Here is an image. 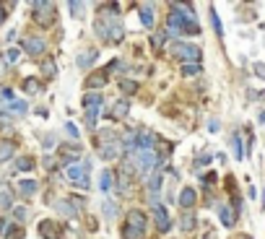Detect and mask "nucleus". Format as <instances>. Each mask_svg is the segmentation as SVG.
Returning <instances> with one entry per match:
<instances>
[{
	"label": "nucleus",
	"instance_id": "obj_5",
	"mask_svg": "<svg viewBox=\"0 0 265 239\" xmlns=\"http://www.w3.org/2000/svg\"><path fill=\"white\" fill-rule=\"evenodd\" d=\"M62 229L58 221H39V237L42 239H60Z\"/></svg>",
	"mask_w": 265,
	"mask_h": 239
},
{
	"label": "nucleus",
	"instance_id": "obj_36",
	"mask_svg": "<svg viewBox=\"0 0 265 239\" xmlns=\"http://www.w3.org/2000/svg\"><path fill=\"white\" fill-rule=\"evenodd\" d=\"M104 216L109 218V221L115 218V203H112V200H107V203H104Z\"/></svg>",
	"mask_w": 265,
	"mask_h": 239
},
{
	"label": "nucleus",
	"instance_id": "obj_45",
	"mask_svg": "<svg viewBox=\"0 0 265 239\" xmlns=\"http://www.w3.org/2000/svg\"><path fill=\"white\" fill-rule=\"evenodd\" d=\"M161 44H164V36L156 34V36H153V47H161Z\"/></svg>",
	"mask_w": 265,
	"mask_h": 239
},
{
	"label": "nucleus",
	"instance_id": "obj_18",
	"mask_svg": "<svg viewBox=\"0 0 265 239\" xmlns=\"http://www.w3.org/2000/svg\"><path fill=\"white\" fill-rule=\"evenodd\" d=\"M179 229L182 232H193L195 229V216L190 210H182V221H179Z\"/></svg>",
	"mask_w": 265,
	"mask_h": 239
},
{
	"label": "nucleus",
	"instance_id": "obj_23",
	"mask_svg": "<svg viewBox=\"0 0 265 239\" xmlns=\"http://www.w3.org/2000/svg\"><path fill=\"white\" fill-rule=\"evenodd\" d=\"M117 153H120V146H115V143L102 146V159H115Z\"/></svg>",
	"mask_w": 265,
	"mask_h": 239
},
{
	"label": "nucleus",
	"instance_id": "obj_30",
	"mask_svg": "<svg viewBox=\"0 0 265 239\" xmlns=\"http://www.w3.org/2000/svg\"><path fill=\"white\" fill-rule=\"evenodd\" d=\"M11 115H24L26 112V102H11Z\"/></svg>",
	"mask_w": 265,
	"mask_h": 239
},
{
	"label": "nucleus",
	"instance_id": "obj_47",
	"mask_svg": "<svg viewBox=\"0 0 265 239\" xmlns=\"http://www.w3.org/2000/svg\"><path fill=\"white\" fill-rule=\"evenodd\" d=\"M208 127H211V130L216 133V130H218V127H221V125H218V120H211V122H208Z\"/></svg>",
	"mask_w": 265,
	"mask_h": 239
},
{
	"label": "nucleus",
	"instance_id": "obj_44",
	"mask_svg": "<svg viewBox=\"0 0 265 239\" xmlns=\"http://www.w3.org/2000/svg\"><path fill=\"white\" fill-rule=\"evenodd\" d=\"M203 164H206V167H208V164H211V156H200V159H198V167H203Z\"/></svg>",
	"mask_w": 265,
	"mask_h": 239
},
{
	"label": "nucleus",
	"instance_id": "obj_14",
	"mask_svg": "<svg viewBox=\"0 0 265 239\" xmlns=\"http://www.w3.org/2000/svg\"><path fill=\"white\" fill-rule=\"evenodd\" d=\"M13 153H16V143L13 141H0V161L13 159Z\"/></svg>",
	"mask_w": 265,
	"mask_h": 239
},
{
	"label": "nucleus",
	"instance_id": "obj_35",
	"mask_svg": "<svg viewBox=\"0 0 265 239\" xmlns=\"http://www.w3.org/2000/svg\"><path fill=\"white\" fill-rule=\"evenodd\" d=\"M96 34H99V36H102V39L107 42V21H102V18L96 21Z\"/></svg>",
	"mask_w": 265,
	"mask_h": 239
},
{
	"label": "nucleus",
	"instance_id": "obj_13",
	"mask_svg": "<svg viewBox=\"0 0 265 239\" xmlns=\"http://www.w3.org/2000/svg\"><path fill=\"white\" fill-rule=\"evenodd\" d=\"M127 112H130V102H127V99H120V102H115V107H112V120H122Z\"/></svg>",
	"mask_w": 265,
	"mask_h": 239
},
{
	"label": "nucleus",
	"instance_id": "obj_9",
	"mask_svg": "<svg viewBox=\"0 0 265 239\" xmlns=\"http://www.w3.org/2000/svg\"><path fill=\"white\" fill-rule=\"evenodd\" d=\"M177 203L182 206V210H190V208L195 206V190H193V187H185V190L179 192V200H177Z\"/></svg>",
	"mask_w": 265,
	"mask_h": 239
},
{
	"label": "nucleus",
	"instance_id": "obj_21",
	"mask_svg": "<svg viewBox=\"0 0 265 239\" xmlns=\"http://www.w3.org/2000/svg\"><path fill=\"white\" fill-rule=\"evenodd\" d=\"M42 73H44L47 78H55V76H58V65H55L52 58H47V60L42 62Z\"/></svg>",
	"mask_w": 265,
	"mask_h": 239
},
{
	"label": "nucleus",
	"instance_id": "obj_38",
	"mask_svg": "<svg viewBox=\"0 0 265 239\" xmlns=\"http://www.w3.org/2000/svg\"><path fill=\"white\" fill-rule=\"evenodd\" d=\"M5 237H8V239H21L24 232H21V229H16V226H11V229L5 232Z\"/></svg>",
	"mask_w": 265,
	"mask_h": 239
},
{
	"label": "nucleus",
	"instance_id": "obj_32",
	"mask_svg": "<svg viewBox=\"0 0 265 239\" xmlns=\"http://www.w3.org/2000/svg\"><path fill=\"white\" fill-rule=\"evenodd\" d=\"M122 237H125V239H143V232H135V229H130V226H125V232H122Z\"/></svg>",
	"mask_w": 265,
	"mask_h": 239
},
{
	"label": "nucleus",
	"instance_id": "obj_51",
	"mask_svg": "<svg viewBox=\"0 0 265 239\" xmlns=\"http://www.w3.org/2000/svg\"><path fill=\"white\" fill-rule=\"evenodd\" d=\"M0 73H3V62H0Z\"/></svg>",
	"mask_w": 265,
	"mask_h": 239
},
{
	"label": "nucleus",
	"instance_id": "obj_37",
	"mask_svg": "<svg viewBox=\"0 0 265 239\" xmlns=\"http://www.w3.org/2000/svg\"><path fill=\"white\" fill-rule=\"evenodd\" d=\"M148 187L153 190V192H156L159 187H161V174L156 172V174H153V177H151V182H148Z\"/></svg>",
	"mask_w": 265,
	"mask_h": 239
},
{
	"label": "nucleus",
	"instance_id": "obj_25",
	"mask_svg": "<svg viewBox=\"0 0 265 239\" xmlns=\"http://www.w3.org/2000/svg\"><path fill=\"white\" fill-rule=\"evenodd\" d=\"M232 146H234V156L242 161V159H244V151H242V135H239V133L232 138Z\"/></svg>",
	"mask_w": 265,
	"mask_h": 239
},
{
	"label": "nucleus",
	"instance_id": "obj_17",
	"mask_svg": "<svg viewBox=\"0 0 265 239\" xmlns=\"http://www.w3.org/2000/svg\"><path fill=\"white\" fill-rule=\"evenodd\" d=\"M141 21H143L146 29H151V26H153V5H151V3H146V5L141 8Z\"/></svg>",
	"mask_w": 265,
	"mask_h": 239
},
{
	"label": "nucleus",
	"instance_id": "obj_2",
	"mask_svg": "<svg viewBox=\"0 0 265 239\" xmlns=\"http://www.w3.org/2000/svg\"><path fill=\"white\" fill-rule=\"evenodd\" d=\"M133 161H135V167H138V174H146L151 167H156L161 159L156 156V151H153V149H138Z\"/></svg>",
	"mask_w": 265,
	"mask_h": 239
},
{
	"label": "nucleus",
	"instance_id": "obj_6",
	"mask_svg": "<svg viewBox=\"0 0 265 239\" xmlns=\"http://www.w3.org/2000/svg\"><path fill=\"white\" fill-rule=\"evenodd\" d=\"M125 226L135 229V232H146V216H143V210H138V208L127 210V224Z\"/></svg>",
	"mask_w": 265,
	"mask_h": 239
},
{
	"label": "nucleus",
	"instance_id": "obj_39",
	"mask_svg": "<svg viewBox=\"0 0 265 239\" xmlns=\"http://www.w3.org/2000/svg\"><path fill=\"white\" fill-rule=\"evenodd\" d=\"M13 216L18 218V221H24V218L29 216V210H26V208H13Z\"/></svg>",
	"mask_w": 265,
	"mask_h": 239
},
{
	"label": "nucleus",
	"instance_id": "obj_49",
	"mask_svg": "<svg viewBox=\"0 0 265 239\" xmlns=\"http://www.w3.org/2000/svg\"><path fill=\"white\" fill-rule=\"evenodd\" d=\"M3 229H5V221H3V216H0V234H3Z\"/></svg>",
	"mask_w": 265,
	"mask_h": 239
},
{
	"label": "nucleus",
	"instance_id": "obj_10",
	"mask_svg": "<svg viewBox=\"0 0 265 239\" xmlns=\"http://www.w3.org/2000/svg\"><path fill=\"white\" fill-rule=\"evenodd\" d=\"M13 208V192L8 185H0V210H11Z\"/></svg>",
	"mask_w": 265,
	"mask_h": 239
},
{
	"label": "nucleus",
	"instance_id": "obj_7",
	"mask_svg": "<svg viewBox=\"0 0 265 239\" xmlns=\"http://www.w3.org/2000/svg\"><path fill=\"white\" fill-rule=\"evenodd\" d=\"M44 39H39V36H29V39H24V52L26 55H42L44 52Z\"/></svg>",
	"mask_w": 265,
	"mask_h": 239
},
{
	"label": "nucleus",
	"instance_id": "obj_29",
	"mask_svg": "<svg viewBox=\"0 0 265 239\" xmlns=\"http://www.w3.org/2000/svg\"><path fill=\"white\" fill-rule=\"evenodd\" d=\"M120 89L125 94H135V91H138V84H135V81H120Z\"/></svg>",
	"mask_w": 265,
	"mask_h": 239
},
{
	"label": "nucleus",
	"instance_id": "obj_15",
	"mask_svg": "<svg viewBox=\"0 0 265 239\" xmlns=\"http://www.w3.org/2000/svg\"><path fill=\"white\" fill-rule=\"evenodd\" d=\"M218 216H221V224L224 226H234L236 224V216H234V210L229 206H221L218 208Z\"/></svg>",
	"mask_w": 265,
	"mask_h": 239
},
{
	"label": "nucleus",
	"instance_id": "obj_16",
	"mask_svg": "<svg viewBox=\"0 0 265 239\" xmlns=\"http://www.w3.org/2000/svg\"><path fill=\"white\" fill-rule=\"evenodd\" d=\"M107 84V73H94L86 78V89H102Z\"/></svg>",
	"mask_w": 265,
	"mask_h": 239
},
{
	"label": "nucleus",
	"instance_id": "obj_34",
	"mask_svg": "<svg viewBox=\"0 0 265 239\" xmlns=\"http://www.w3.org/2000/svg\"><path fill=\"white\" fill-rule=\"evenodd\" d=\"M0 99L11 104V102H13V91H11V89H5V86H0Z\"/></svg>",
	"mask_w": 265,
	"mask_h": 239
},
{
	"label": "nucleus",
	"instance_id": "obj_27",
	"mask_svg": "<svg viewBox=\"0 0 265 239\" xmlns=\"http://www.w3.org/2000/svg\"><path fill=\"white\" fill-rule=\"evenodd\" d=\"M18 190H21L24 195H31V192H36V182H34V179H21Z\"/></svg>",
	"mask_w": 265,
	"mask_h": 239
},
{
	"label": "nucleus",
	"instance_id": "obj_50",
	"mask_svg": "<svg viewBox=\"0 0 265 239\" xmlns=\"http://www.w3.org/2000/svg\"><path fill=\"white\" fill-rule=\"evenodd\" d=\"M263 208H265V190H263Z\"/></svg>",
	"mask_w": 265,
	"mask_h": 239
},
{
	"label": "nucleus",
	"instance_id": "obj_11",
	"mask_svg": "<svg viewBox=\"0 0 265 239\" xmlns=\"http://www.w3.org/2000/svg\"><path fill=\"white\" fill-rule=\"evenodd\" d=\"M120 39H122V24L109 21L107 24V42H120Z\"/></svg>",
	"mask_w": 265,
	"mask_h": 239
},
{
	"label": "nucleus",
	"instance_id": "obj_12",
	"mask_svg": "<svg viewBox=\"0 0 265 239\" xmlns=\"http://www.w3.org/2000/svg\"><path fill=\"white\" fill-rule=\"evenodd\" d=\"M96 58H99V52L96 50H84V52H81L78 55V68H88V65H94V62H96Z\"/></svg>",
	"mask_w": 265,
	"mask_h": 239
},
{
	"label": "nucleus",
	"instance_id": "obj_46",
	"mask_svg": "<svg viewBox=\"0 0 265 239\" xmlns=\"http://www.w3.org/2000/svg\"><path fill=\"white\" fill-rule=\"evenodd\" d=\"M52 146H55V138H52V135L44 138V149H52Z\"/></svg>",
	"mask_w": 265,
	"mask_h": 239
},
{
	"label": "nucleus",
	"instance_id": "obj_42",
	"mask_svg": "<svg viewBox=\"0 0 265 239\" xmlns=\"http://www.w3.org/2000/svg\"><path fill=\"white\" fill-rule=\"evenodd\" d=\"M102 141H104V146L112 143V141H115V133H112V130H102Z\"/></svg>",
	"mask_w": 265,
	"mask_h": 239
},
{
	"label": "nucleus",
	"instance_id": "obj_40",
	"mask_svg": "<svg viewBox=\"0 0 265 239\" xmlns=\"http://www.w3.org/2000/svg\"><path fill=\"white\" fill-rule=\"evenodd\" d=\"M211 21H213V29H216V34H224V29H221V21H218V16H216V13H211Z\"/></svg>",
	"mask_w": 265,
	"mask_h": 239
},
{
	"label": "nucleus",
	"instance_id": "obj_4",
	"mask_svg": "<svg viewBox=\"0 0 265 239\" xmlns=\"http://www.w3.org/2000/svg\"><path fill=\"white\" fill-rule=\"evenodd\" d=\"M68 179L73 182L76 187L86 190L88 187V177H86V167H81V164H70L68 167Z\"/></svg>",
	"mask_w": 265,
	"mask_h": 239
},
{
	"label": "nucleus",
	"instance_id": "obj_33",
	"mask_svg": "<svg viewBox=\"0 0 265 239\" xmlns=\"http://www.w3.org/2000/svg\"><path fill=\"white\" fill-rule=\"evenodd\" d=\"M198 73H200V65H187V62L182 65V76H198Z\"/></svg>",
	"mask_w": 265,
	"mask_h": 239
},
{
	"label": "nucleus",
	"instance_id": "obj_8",
	"mask_svg": "<svg viewBox=\"0 0 265 239\" xmlns=\"http://www.w3.org/2000/svg\"><path fill=\"white\" fill-rule=\"evenodd\" d=\"M153 216H156V226L161 229V232H169V229H172V221H169L167 208H161V206L156 203V206H153Z\"/></svg>",
	"mask_w": 265,
	"mask_h": 239
},
{
	"label": "nucleus",
	"instance_id": "obj_41",
	"mask_svg": "<svg viewBox=\"0 0 265 239\" xmlns=\"http://www.w3.org/2000/svg\"><path fill=\"white\" fill-rule=\"evenodd\" d=\"M255 73H258V78L265 81V62H255Z\"/></svg>",
	"mask_w": 265,
	"mask_h": 239
},
{
	"label": "nucleus",
	"instance_id": "obj_48",
	"mask_svg": "<svg viewBox=\"0 0 265 239\" xmlns=\"http://www.w3.org/2000/svg\"><path fill=\"white\" fill-rule=\"evenodd\" d=\"M3 18H5V8L0 5V24H3Z\"/></svg>",
	"mask_w": 265,
	"mask_h": 239
},
{
	"label": "nucleus",
	"instance_id": "obj_28",
	"mask_svg": "<svg viewBox=\"0 0 265 239\" xmlns=\"http://www.w3.org/2000/svg\"><path fill=\"white\" fill-rule=\"evenodd\" d=\"M99 187H102V190H109V187H112V172H109V169L102 172V177H99Z\"/></svg>",
	"mask_w": 265,
	"mask_h": 239
},
{
	"label": "nucleus",
	"instance_id": "obj_19",
	"mask_svg": "<svg viewBox=\"0 0 265 239\" xmlns=\"http://www.w3.org/2000/svg\"><path fill=\"white\" fill-rule=\"evenodd\" d=\"M135 143H138V149H151V146H153V133L141 130L138 138H135Z\"/></svg>",
	"mask_w": 265,
	"mask_h": 239
},
{
	"label": "nucleus",
	"instance_id": "obj_24",
	"mask_svg": "<svg viewBox=\"0 0 265 239\" xmlns=\"http://www.w3.org/2000/svg\"><path fill=\"white\" fill-rule=\"evenodd\" d=\"M16 169H18V172H31V169H34V159H31V156H24V159H18V161H16Z\"/></svg>",
	"mask_w": 265,
	"mask_h": 239
},
{
	"label": "nucleus",
	"instance_id": "obj_20",
	"mask_svg": "<svg viewBox=\"0 0 265 239\" xmlns=\"http://www.w3.org/2000/svg\"><path fill=\"white\" fill-rule=\"evenodd\" d=\"M18 60H21V50H16V47H11V50L3 55V62H5V65H16Z\"/></svg>",
	"mask_w": 265,
	"mask_h": 239
},
{
	"label": "nucleus",
	"instance_id": "obj_3",
	"mask_svg": "<svg viewBox=\"0 0 265 239\" xmlns=\"http://www.w3.org/2000/svg\"><path fill=\"white\" fill-rule=\"evenodd\" d=\"M31 8H34V21L42 26V29H47V26H52L55 24V5L52 3H31Z\"/></svg>",
	"mask_w": 265,
	"mask_h": 239
},
{
	"label": "nucleus",
	"instance_id": "obj_52",
	"mask_svg": "<svg viewBox=\"0 0 265 239\" xmlns=\"http://www.w3.org/2000/svg\"><path fill=\"white\" fill-rule=\"evenodd\" d=\"M242 239H252V237H242Z\"/></svg>",
	"mask_w": 265,
	"mask_h": 239
},
{
	"label": "nucleus",
	"instance_id": "obj_43",
	"mask_svg": "<svg viewBox=\"0 0 265 239\" xmlns=\"http://www.w3.org/2000/svg\"><path fill=\"white\" fill-rule=\"evenodd\" d=\"M65 130H68V135H70V138H78V127L73 125V122H68V125H65Z\"/></svg>",
	"mask_w": 265,
	"mask_h": 239
},
{
	"label": "nucleus",
	"instance_id": "obj_1",
	"mask_svg": "<svg viewBox=\"0 0 265 239\" xmlns=\"http://www.w3.org/2000/svg\"><path fill=\"white\" fill-rule=\"evenodd\" d=\"M172 55L175 58H179V60H187V65H198L200 62V47H195V44H185V42H179V44H175L172 47Z\"/></svg>",
	"mask_w": 265,
	"mask_h": 239
},
{
	"label": "nucleus",
	"instance_id": "obj_26",
	"mask_svg": "<svg viewBox=\"0 0 265 239\" xmlns=\"http://www.w3.org/2000/svg\"><path fill=\"white\" fill-rule=\"evenodd\" d=\"M55 206H58V210H60V213H65V216H76V213H78L76 206H73V203H65V200H60V203H55Z\"/></svg>",
	"mask_w": 265,
	"mask_h": 239
},
{
	"label": "nucleus",
	"instance_id": "obj_22",
	"mask_svg": "<svg viewBox=\"0 0 265 239\" xmlns=\"http://www.w3.org/2000/svg\"><path fill=\"white\" fill-rule=\"evenodd\" d=\"M24 91H26V94H39V91H42V84H39L36 78H26V81H24Z\"/></svg>",
	"mask_w": 265,
	"mask_h": 239
},
{
	"label": "nucleus",
	"instance_id": "obj_31",
	"mask_svg": "<svg viewBox=\"0 0 265 239\" xmlns=\"http://www.w3.org/2000/svg\"><path fill=\"white\" fill-rule=\"evenodd\" d=\"M68 8L73 11V16H84V3H78V0H70Z\"/></svg>",
	"mask_w": 265,
	"mask_h": 239
}]
</instances>
